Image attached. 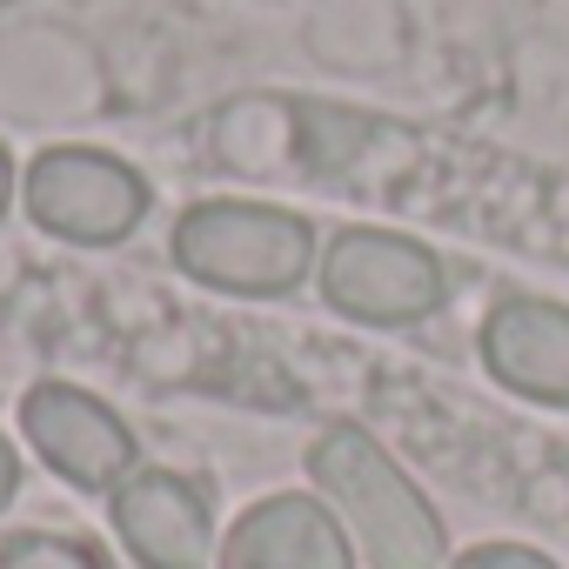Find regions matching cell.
Here are the masks:
<instances>
[{
  "label": "cell",
  "mask_w": 569,
  "mask_h": 569,
  "mask_svg": "<svg viewBox=\"0 0 569 569\" xmlns=\"http://www.w3.org/2000/svg\"><path fill=\"white\" fill-rule=\"evenodd\" d=\"M309 476L376 569H449V536L436 502L396 469V456L369 429L356 422L322 429L309 449Z\"/></svg>",
  "instance_id": "obj_1"
},
{
  "label": "cell",
  "mask_w": 569,
  "mask_h": 569,
  "mask_svg": "<svg viewBox=\"0 0 569 569\" xmlns=\"http://www.w3.org/2000/svg\"><path fill=\"white\" fill-rule=\"evenodd\" d=\"M174 268L201 289L221 296H248V302H274L309 281L316 268V221L274 201H194L174 221Z\"/></svg>",
  "instance_id": "obj_2"
},
{
  "label": "cell",
  "mask_w": 569,
  "mask_h": 569,
  "mask_svg": "<svg viewBox=\"0 0 569 569\" xmlns=\"http://www.w3.org/2000/svg\"><path fill=\"white\" fill-rule=\"evenodd\" d=\"M322 296L336 316L362 329H416L442 316L449 302V268L429 241L396 228H342L322 248Z\"/></svg>",
  "instance_id": "obj_3"
},
{
  "label": "cell",
  "mask_w": 569,
  "mask_h": 569,
  "mask_svg": "<svg viewBox=\"0 0 569 569\" xmlns=\"http://www.w3.org/2000/svg\"><path fill=\"white\" fill-rule=\"evenodd\" d=\"M21 208L41 234L74 241V248H114L148 221V181L108 148H41L21 174Z\"/></svg>",
  "instance_id": "obj_4"
},
{
  "label": "cell",
  "mask_w": 569,
  "mask_h": 569,
  "mask_svg": "<svg viewBox=\"0 0 569 569\" xmlns=\"http://www.w3.org/2000/svg\"><path fill=\"white\" fill-rule=\"evenodd\" d=\"M101 108H108V68L74 28L28 21V28L0 34V121L68 128Z\"/></svg>",
  "instance_id": "obj_5"
},
{
  "label": "cell",
  "mask_w": 569,
  "mask_h": 569,
  "mask_svg": "<svg viewBox=\"0 0 569 569\" xmlns=\"http://www.w3.org/2000/svg\"><path fill=\"white\" fill-rule=\"evenodd\" d=\"M21 429H28V449L68 482V489H88V496H108L121 476H134L141 462V442L134 429L88 389L74 382H34L21 396Z\"/></svg>",
  "instance_id": "obj_6"
},
{
  "label": "cell",
  "mask_w": 569,
  "mask_h": 569,
  "mask_svg": "<svg viewBox=\"0 0 569 569\" xmlns=\"http://www.w3.org/2000/svg\"><path fill=\"white\" fill-rule=\"evenodd\" d=\"M114 536L141 569H208L214 562V516L208 496L174 469H134L108 489Z\"/></svg>",
  "instance_id": "obj_7"
},
{
  "label": "cell",
  "mask_w": 569,
  "mask_h": 569,
  "mask_svg": "<svg viewBox=\"0 0 569 569\" xmlns=\"http://www.w3.org/2000/svg\"><path fill=\"white\" fill-rule=\"evenodd\" d=\"M356 536L329 509V496H261L234 516L214 549V569H356Z\"/></svg>",
  "instance_id": "obj_8"
},
{
  "label": "cell",
  "mask_w": 569,
  "mask_h": 569,
  "mask_svg": "<svg viewBox=\"0 0 569 569\" xmlns=\"http://www.w3.org/2000/svg\"><path fill=\"white\" fill-rule=\"evenodd\" d=\"M482 362L502 389L569 409V309L542 296H509L482 322Z\"/></svg>",
  "instance_id": "obj_9"
},
{
  "label": "cell",
  "mask_w": 569,
  "mask_h": 569,
  "mask_svg": "<svg viewBox=\"0 0 569 569\" xmlns=\"http://www.w3.org/2000/svg\"><path fill=\"white\" fill-rule=\"evenodd\" d=\"M0 569H108V562L88 536L21 529V536H0Z\"/></svg>",
  "instance_id": "obj_10"
},
{
  "label": "cell",
  "mask_w": 569,
  "mask_h": 569,
  "mask_svg": "<svg viewBox=\"0 0 569 569\" xmlns=\"http://www.w3.org/2000/svg\"><path fill=\"white\" fill-rule=\"evenodd\" d=\"M449 569H556L542 549H529V542H476V549H462Z\"/></svg>",
  "instance_id": "obj_11"
},
{
  "label": "cell",
  "mask_w": 569,
  "mask_h": 569,
  "mask_svg": "<svg viewBox=\"0 0 569 569\" xmlns=\"http://www.w3.org/2000/svg\"><path fill=\"white\" fill-rule=\"evenodd\" d=\"M21 496V449L0 436V516H8V502Z\"/></svg>",
  "instance_id": "obj_12"
},
{
  "label": "cell",
  "mask_w": 569,
  "mask_h": 569,
  "mask_svg": "<svg viewBox=\"0 0 569 569\" xmlns=\"http://www.w3.org/2000/svg\"><path fill=\"white\" fill-rule=\"evenodd\" d=\"M14 194H21V174H14V154H8V148H0V214H8V208H14Z\"/></svg>",
  "instance_id": "obj_13"
}]
</instances>
